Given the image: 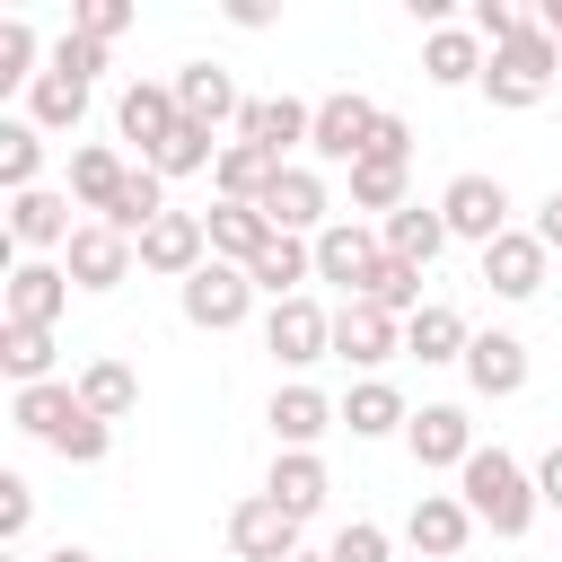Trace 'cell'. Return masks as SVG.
I'll return each mask as SVG.
<instances>
[{"instance_id": "1", "label": "cell", "mask_w": 562, "mask_h": 562, "mask_svg": "<svg viewBox=\"0 0 562 562\" xmlns=\"http://www.w3.org/2000/svg\"><path fill=\"white\" fill-rule=\"evenodd\" d=\"M457 501L474 509V527H492V536H527L536 527V474L509 457V448H474L465 465H457Z\"/></svg>"}, {"instance_id": "2", "label": "cell", "mask_w": 562, "mask_h": 562, "mask_svg": "<svg viewBox=\"0 0 562 562\" xmlns=\"http://www.w3.org/2000/svg\"><path fill=\"white\" fill-rule=\"evenodd\" d=\"M553 70H562V53H553V35L544 26H527L518 44H501L492 61H483V97L492 105H544V88H553Z\"/></svg>"}, {"instance_id": "3", "label": "cell", "mask_w": 562, "mask_h": 562, "mask_svg": "<svg viewBox=\"0 0 562 562\" xmlns=\"http://www.w3.org/2000/svg\"><path fill=\"white\" fill-rule=\"evenodd\" d=\"M439 220H448V237L492 246V237H509V184H501V176H483V167H465V176H448Z\"/></svg>"}, {"instance_id": "4", "label": "cell", "mask_w": 562, "mask_h": 562, "mask_svg": "<svg viewBox=\"0 0 562 562\" xmlns=\"http://www.w3.org/2000/svg\"><path fill=\"white\" fill-rule=\"evenodd\" d=\"M378 114H386V105H369V97H351V88L325 97V105H316V132H307V158H316V167H360L369 140H378Z\"/></svg>"}, {"instance_id": "5", "label": "cell", "mask_w": 562, "mask_h": 562, "mask_svg": "<svg viewBox=\"0 0 562 562\" xmlns=\"http://www.w3.org/2000/svg\"><path fill=\"white\" fill-rule=\"evenodd\" d=\"M176 307H184V325H202V334H228V325H246V307H255V281H246V263H202L184 290H176Z\"/></svg>"}, {"instance_id": "6", "label": "cell", "mask_w": 562, "mask_h": 562, "mask_svg": "<svg viewBox=\"0 0 562 562\" xmlns=\"http://www.w3.org/2000/svg\"><path fill=\"white\" fill-rule=\"evenodd\" d=\"M132 263H140V246L123 228H105V220H79V237L61 246L70 290H114V281H132Z\"/></svg>"}, {"instance_id": "7", "label": "cell", "mask_w": 562, "mask_h": 562, "mask_svg": "<svg viewBox=\"0 0 562 562\" xmlns=\"http://www.w3.org/2000/svg\"><path fill=\"white\" fill-rule=\"evenodd\" d=\"M228 553H237V562H290V553H307V544H299V518H290L272 492H255V501L228 509Z\"/></svg>"}, {"instance_id": "8", "label": "cell", "mask_w": 562, "mask_h": 562, "mask_svg": "<svg viewBox=\"0 0 562 562\" xmlns=\"http://www.w3.org/2000/svg\"><path fill=\"white\" fill-rule=\"evenodd\" d=\"M255 211H263L281 237H325V228H334V220H325V211H334V193H325V176H316V167H281V176H272V193H263Z\"/></svg>"}, {"instance_id": "9", "label": "cell", "mask_w": 562, "mask_h": 562, "mask_svg": "<svg viewBox=\"0 0 562 562\" xmlns=\"http://www.w3.org/2000/svg\"><path fill=\"white\" fill-rule=\"evenodd\" d=\"M307 132H316V105H299V97H246V114H237V140H255L281 167H299L290 149H307Z\"/></svg>"}, {"instance_id": "10", "label": "cell", "mask_w": 562, "mask_h": 562, "mask_svg": "<svg viewBox=\"0 0 562 562\" xmlns=\"http://www.w3.org/2000/svg\"><path fill=\"white\" fill-rule=\"evenodd\" d=\"M378 255H386V237H378V228L334 220V228L316 237V281H334L342 299H360V290H369V272H378Z\"/></svg>"}, {"instance_id": "11", "label": "cell", "mask_w": 562, "mask_h": 562, "mask_svg": "<svg viewBox=\"0 0 562 562\" xmlns=\"http://www.w3.org/2000/svg\"><path fill=\"white\" fill-rule=\"evenodd\" d=\"M263 351H272L281 369H307V360L334 351V316H325L316 299H281V307L263 316Z\"/></svg>"}, {"instance_id": "12", "label": "cell", "mask_w": 562, "mask_h": 562, "mask_svg": "<svg viewBox=\"0 0 562 562\" xmlns=\"http://www.w3.org/2000/svg\"><path fill=\"white\" fill-rule=\"evenodd\" d=\"M404 351V325L386 316V307H369V299H342L334 307V360H351V369H386Z\"/></svg>"}, {"instance_id": "13", "label": "cell", "mask_w": 562, "mask_h": 562, "mask_svg": "<svg viewBox=\"0 0 562 562\" xmlns=\"http://www.w3.org/2000/svg\"><path fill=\"white\" fill-rule=\"evenodd\" d=\"M176 123H184V105H176V79H132V88L114 97V132H123L140 158H149V149H158Z\"/></svg>"}, {"instance_id": "14", "label": "cell", "mask_w": 562, "mask_h": 562, "mask_svg": "<svg viewBox=\"0 0 562 562\" xmlns=\"http://www.w3.org/2000/svg\"><path fill=\"white\" fill-rule=\"evenodd\" d=\"M544 263H553L544 237H536V228H509V237L483 246V290H492V299H536V290H544Z\"/></svg>"}, {"instance_id": "15", "label": "cell", "mask_w": 562, "mask_h": 562, "mask_svg": "<svg viewBox=\"0 0 562 562\" xmlns=\"http://www.w3.org/2000/svg\"><path fill=\"white\" fill-rule=\"evenodd\" d=\"M404 536H413V553H430V562H465L474 509H465L457 492H422V501H413V518H404Z\"/></svg>"}, {"instance_id": "16", "label": "cell", "mask_w": 562, "mask_h": 562, "mask_svg": "<svg viewBox=\"0 0 562 562\" xmlns=\"http://www.w3.org/2000/svg\"><path fill=\"white\" fill-rule=\"evenodd\" d=\"M404 448H413V465H465V457H474L465 404H422V413L404 422Z\"/></svg>"}, {"instance_id": "17", "label": "cell", "mask_w": 562, "mask_h": 562, "mask_svg": "<svg viewBox=\"0 0 562 562\" xmlns=\"http://www.w3.org/2000/svg\"><path fill=\"white\" fill-rule=\"evenodd\" d=\"M176 105H184V123H202V132H220V123L246 114V97H237V79H228L220 61H184V70H176Z\"/></svg>"}, {"instance_id": "18", "label": "cell", "mask_w": 562, "mask_h": 562, "mask_svg": "<svg viewBox=\"0 0 562 562\" xmlns=\"http://www.w3.org/2000/svg\"><path fill=\"white\" fill-rule=\"evenodd\" d=\"M246 281H255V299H307V281H316V237H272L255 263H246Z\"/></svg>"}, {"instance_id": "19", "label": "cell", "mask_w": 562, "mask_h": 562, "mask_svg": "<svg viewBox=\"0 0 562 562\" xmlns=\"http://www.w3.org/2000/svg\"><path fill=\"white\" fill-rule=\"evenodd\" d=\"M61 307H70V272L61 263H44V255L9 263V325H53Z\"/></svg>"}, {"instance_id": "20", "label": "cell", "mask_w": 562, "mask_h": 562, "mask_svg": "<svg viewBox=\"0 0 562 562\" xmlns=\"http://www.w3.org/2000/svg\"><path fill=\"white\" fill-rule=\"evenodd\" d=\"M465 386H474V395H492V404H501V395H518V386H527V342H518V334H501V325H492V334H474V342H465Z\"/></svg>"}, {"instance_id": "21", "label": "cell", "mask_w": 562, "mask_h": 562, "mask_svg": "<svg viewBox=\"0 0 562 562\" xmlns=\"http://www.w3.org/2000/svg\"><path fill=\"white\" fill-rule=\"evenodd\" d=\"M483 61H492V53H483L474 26H430V35H422V79H430V88H474Z\"/></svg>"}, {"instance_id": "22", "label": "cell", "mask_w": 562, "mask_h": 562, "mask_svg": "<svg viewBox=\"0 0 562 562\" xmlns=\"http://www.w3.org/2000/svg\"><path fill=\"white\" fill-rule=\"evenodd\" d=\"M9 237L26 246V255H44V246H70L79 237V220H70V193H9Z\"/></svg>"}, {"instance_id": "23", "label": "cell", "mask_w": 562, "mask_h": 562, "mask_svg": "<svg viewBox=\"0 0 562 562\" xmlns=\"http://www.w3.org/2000/svg\"><path fill=\"white\" fill-rule=\"evenodd\" d=\"M263 492L307 527V518L325 509V492H334V483H325V457H316V448H281V457H272V474H263Z\"/></svg>"}, {"instance_id": "24", "label": "cell", "mask_w": 562, "mask_h": 562, "mask_svg": "<svg viewBox=\"0 0 562 562\" xmlns=\"http://www.w3.org/2000/svg\"><path fill=\"white\" fill-rule=\"evenodd\" d=\"M202 228H211V255H220V263H255V255L281 237L255 202H211V211H202Z\"/></svg>"}, {"instance_id": "25", "label": "cell", "mask_w": 562, "mask_h": 562, "mask_svg": "<svg viewBox=\"0 0 562 562\" xmlns=\"http://www.w3.org/2000/svg\"><path fill=\"white\" fill-rule=\"evenodd\" d=\"M378 237H386V255H395V263H413V272H430V263L448 255V220H439V202H404Z\"/></svg>"}, {"instance_id": "26", "label": "cell", "mask_w": 562, "mask_h": 562, "mask_svg": "<svg viewBox=\"0 0 562 562\" xmlns=\"http://www.w3.org/2000/svg\"><path fill=\"white\" fill-rule=\"evenodd\" d=\"M465 342H474V325H465V316H457L448 299H430V307H422V316L404 325V351H413L422 369H448V360L465 369Z\"/></svg>"}, {"instance_id": "27", "label": "cell", "mask_w": 562, "mask_h": 562, "mask_svg": "<svg viewBox=\"0 0 562 562\" xmlns=\"http://www.w3.org/2000/svg\"><path fill=\"white\" fill-rule=\"evenodd\" d=\"M79 413H88V404H79V386H61V378H44V386H18V404H9V422H18L26 439H44V448H53V439H61Z\"/></svg>"}, {"instance_id": "28", "label": "cell", "mask_w": 562, "mask_h": 562, "mask_svg": "<svg viewBox=\"0 0 562 562\" xmlns=\"http://www.w3.org/2000/svg\"><path fill=\"white\" fill-rule=\"evenodd\" d=\"M263 422H272V439H281V448H316V439H325V430L342 422V404H325L316 386H281Z\"/></svg>"}, {"instance_id": "29", "label": "cell", "mask_w": 562, "mask_h": 562, "mask_svg": "<svg viewBox=\"0 0 562 562\" xmlns=\"http://www.w3.org/2000/svg\"><path fill=\"white\" fill-rule=\"evenodd\" d=\"M123 176H132V158H123V149H105V140L70 149V202H79V211H97V220H105V202L123 193Z\"/></svg>"}, {"instance_id": "30", "label": "cell", "mask_w": 562, "mask_h": 562, "mask_svg": "<svg viewBox=\"0 0 562 562\" xmlns=\"http://www.w3.org/2000/svg\"><path fill=\"white\" fill-rule=\"evenodd\" d=\"M404 422H413V404H404L386 378H360V386L342 395V430H351V439H386V430H404Z\"/></svg>"}, {"instance_id": "31", "label": "cell", "mask_w": 562, "mask_h": 562, "mask_svg": "<svg viewBox=\"0 0 562 562\" xmlns=\"http://www.w3.org/2000/svg\"><path fill=\"white\" fill-rule=\"evenodd\" d=\"M272 176H281V158H263L255 140H228V149H220V167H211L220 202H263V193H272Z\"/></svg>"}, {"instance_id": "32", "label": "cell", "mask_w": 562, "mask_h": 562, "mask_svg": "<svg viewBox=\"0 0 562 562\" xmlns=\"http://www.w3.org/2000/svg\"><path fill=\"white\" fill-rule=\"evenodd\" d=\"M79 114H88V88H79V79L44 70V79L26 88V123H35V132H79Z\"/></svg>"}, {"instance_id": "33", "label": "cell", "mask_w": 562, "mask_h": 562, "mask_svg": "<svg viewBox=\"0 0 562 562\" xmlns=\"http://www.w3.org/2000/svg\"><path fill=\"white\" fill-rule=\"evenodd\" d=\"M220 149H228L220 132H202V123H176V132H167V140H158L140 167H158V176H202V167H220Z\"/></svg>"}, {"instance_id": "34", "label": "cell", "mask_w": 562, "mask_h": 562, "mask_svg": "<svg viewBox=\"0 0 562 562\" xmlns=\"http://www.w3.org/2000/svg\"><path fill=\"white\" fill-rule=\"evenodd\" d=\"M79 404H88L97 422H123V413L140 404V378H132L123 360H88V369H79Z\"/></svg>"}, {"instance_id": "35", "label": "cell", "mask_w": 562, "mask_h": 562, "mask_svg": "<svg viewBox=\"0 0 562 562\" xmlns=\"http://www.w3.org/2000/svg\"><path fill=\"white\" fill-rule=\"evenodd\" d=\"M0 369L18 386H44L53 378V325H0Z\"/></svg>"}, {"instance_id": "36", "label": "cell", "mask_w": 562, "mask_h": 562, "mask_svg": "<svg viewBox=\"0 0 562 562\" xmlns=\"http://www.w3.org/2000/svg\"><path fill=\"white\" fill-rule=\"evenodd\" d=\"M35 176H44V132L18 114V123H0V184L9 193H35Z\"/></svg>"}, {"instance_id": "37", "label": "cell", "mask_w": 562, "mask_h": 562, "mask_svg": "<svg viewBox=\"0 0 562 562\" xmlns=\"http://www.w3.org/2000/svg\"><path fill=\"white\" fill-rule=\"evenodd\" d=\"M404 202H413V193H404V167H386V158H360V167H351V211H386V220H395Z\"/></svg>"}, {"instance_id": "38", "label": "cell", "mask_w": 562, "mask_h": 562, "mask_svg": "<svg viewBox=\"0 0 562 562\" xmlns=\"http://www.w3.org/2000/svg\"><path fill=\"white\" fill-rule=\"evenodd\" d=\"M465 26L483 35V53H501V44H518V35L536 26V9H509V0H474V9H465Z\"/></svg>"}, {"instance_id": "39", "label": "cell", "mask_w": 562, "mask_h": 562, "mask_svg": "<svg viewBox=\"0 0 562 562\" xmlns=\"http://www.w3.org/2000/svg\"><path fill=\"white\" fill-rule=\"evenodd\" d=\"M35 26L26 18H0V88H35Z\"/></svg>"}, {"instance_id": "40", "label": "cell", "mask_w": 562, "mask_h": 562, "mask_svg": "<svg viewBox=\"0 0 562 562\" xmlns=\"http://www.w3.org/2000/svg\"><path fill=\"white\" fill-rule=\"evenodd\" d=\"M105 448H114V422H97V413H79V422L53 439V457H61V465H97Z\"/></svg>"}, {"instance_id": "41", "label": "cell", "mask_w": 562, "mask_h": 562, "mask_svg": "<svg viewBox=\"0 0 562 562\" xmlns=\"http://www.w3.org/2000/svg\"><path fill=\"white\" fill-rule=\"evenodd\" d=\"M132 26V0H79L70 9V35H88V44H114Z\"/></svg>"}, {"instance_id": "42", "label": "cell", "mask_w": 562, "mask_h": 562, "mask_svg": "<svg viewBox=\"0 0 562 562\" xmlns=\"http://www.w3.org/2000/svg\"><path fill=\"white\" fill-rule=\"evenodd\" d=\"M334 562H386L395 544H386V527L378 518H351V527H334V544H325Z\"/></svg>"}, {"instance_id": "43", "label": "cell", "mask_w": 562, "mask_h": 562, "mask_svg": "<svg viewBox=\"0 0 562 562\" xmlns=\"http://www.w3.org/2000/svg\"><path fill=\"white\" fill-rule=\"evenodd\" d=\"M53 70H61V79H79V88H88V79H97V70H105V44H88V35H61V44H53Z\"/></svg>"}, {"instance_id": "44", "label": "cell", "mask_w": 562, "mask_h": 562, "mask_svg": "<svg viewBox=\"0 0 562 562\" xmlns=\"http://www.w3.org/2000/svg\"><path fill=\"white\" fill-rule=\"evenodd\" d=\"M26 527H35V492H26V474H0V536L18 544Z\"/></svg>"}, {"instance_id": "45", "label": "cell", "mask_w": 562, "mask_h": 562, "mask_svg": "<svg viewBox=\"0 0 562 562\" xmlns=\"http://www.w3.org/2000/svg\"><path fill=\"white\" fill-rule=\"evenodd\" d=\"M369 158L404 167V158H413V123H404V114H378V140H369Z\"/></svg>"}, {"instance_id": "46", "label": "cell", "mask_w": 562, "mask_h": 562, "mask_svg": "<svg viewBox=\"0 0 562 562\" xmlns=\"http://www.w3.org/2000/svg\"><path fill=\"white\" fill-rule=\"evenodd\" d=\"M536 237H544V255H562V184L536 202Z\"/></svg>"}, {"instance_id": "47", "label": "cell", "mask_w": 562, "mask_h": 562, "mask_svg": "<svg viewBox=\"0 0 562 562\" xmlns=\"http://www.w3.org/2000/svg\"><path fill=\"white\" fill-rule=\"evenodd\" d=\"M536 501L562 509V448H544V465H536Z\"/></svg>"}, {"instance_id": "48", "label": "cell", "mask_w": 562, "mask_h": 562, "mask_svg": "<svg viewBox=\"0 0 562 562\" xmlns=\"http://www.w3.org/2000/svg\"><path fill=\"white\" fill-rule=\"evenodd\" d=\"M536 26L553 35V53H562V0H536Z\"/></svg>"}, {"instance_id": "49", "label": "cell", "mask_w": 562, "mask_h": 562, "mask_svg": "<svg viewBox=\"0 0 562 562\" xmlns=\"http://www.w3.org/2000/svg\"><path fill=\"white\" fill-rule=\"evenodd\" d=\"M44 562H97V553H88V544H53Z\"/></svg>"}, {"instance_id": "50", "label": "cell", "mask_w": 562, "mask_h": 562, "mask_svg": "<svg viewBox=\"0 0 562 562\" xmlns=\"http://www.w3.org/2000/svg\"><path fill=\"white\" fill-rule=\"evenodd\" d=\"M290 562H334V553H290Z\"/></svg>"}]
</instances>
